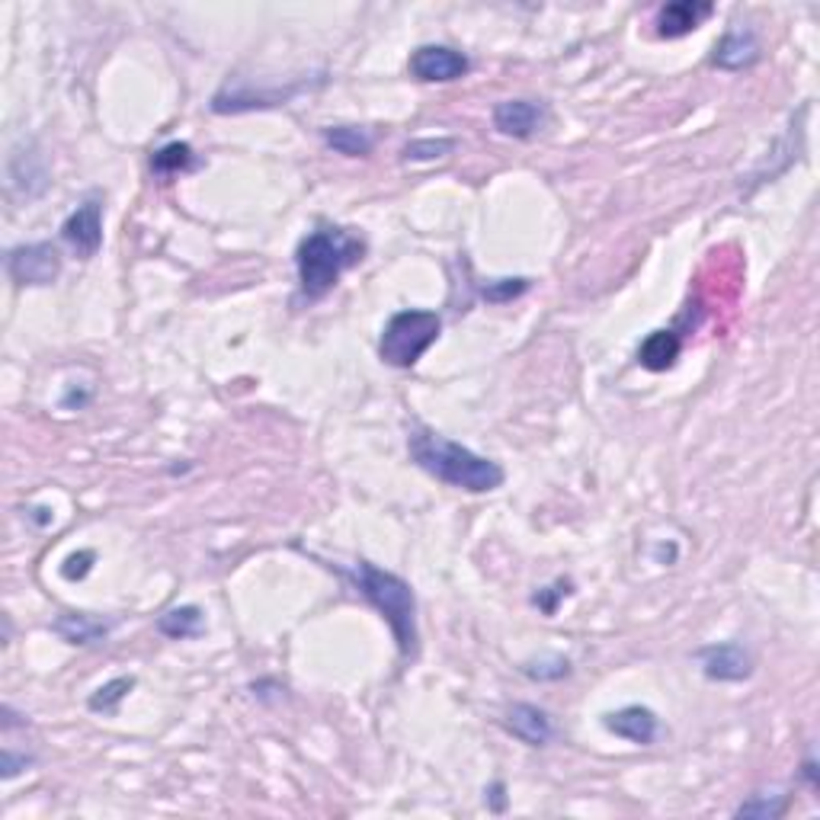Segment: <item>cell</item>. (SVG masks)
I'll return each mask as SVG.
<instances>
[{
	"label": "cell",
	"mask_w": 820,
	"mask_h": 820,
	"mask_svg": "<svg viewBox=\"0 0 820 820\" xmlns=\"http://www.w3.org/2000/svg\"><path fill=\"white\" fill-rule=\"evenodd\" d=\"M408 452L410 462L420 472H426L430 478H436L448 487L468 490V494H490L507 481V472L500 468V462L478 455L475 448L462 446V443L448 440L423 423L410 426Z\"/></svg>",
	"instance_id": "1"
},
{
	"label": "cell",
	"mask_w": 820,
	"mask_h": 820,
	"mask_svg": "<svg viewBox=\"0 0 820 820\" xmlns=\"http://www.w3.org/2000/svg\"><path fill=\"white\" fill-rule=\"evenodd\" d=\"M366 257V241L336 224H321L311 234H304L296 247V269H299V289L304 301L324 299L346 269Z\"/></svg>",
	"instance_id": "2"
},
{
	"label": "cell",
	"mask_w": 820,
	"mask_h": 820,
	"mask_svg": "<svg viewBox=\"0 0 820 820\" xmlns=\"http://www.w3.org/2000/svg\"><path fill=\"white\" fill-rule=\"evenodd\" d=\"M340 577H346L356 594L366 599L369 606H375L381 612V619L391 625L395 644L401 661L410 664L420 654V629H417V594L405 577L375 567L373 561H359L353 570H340Z\"/></svg>",
	"instance_id": "3"
},
{
	"label": "cell",
	"mask_w": 820,
	"mask_h": 820,
	"mask_svg": "<svg viewBox=\"0 0 820 820\" xmlns=\"http://www.w3.org/2000/svg\"><path fill=\"white\" fill-rule=\"evenodd\" d=\"M443 318L430 308H405L388 318L378 336V359L391 369H413L420 356L440 340Z\"/></svg>",
	"instance_id": "4"
},
{
	"label": "cell",
	"mask_w": 820,
	"mask_h": 820,
	"mask_svg": "<svg viewBox=\"0 0 820 820\" xmlns=\"http://www.w3.org/2000/svg\"><path fill=\"white\" fill-rule=\"evenodd\" d=\"M7 276L16 286H52L62 276V251L48 241L7 251Z\"/></svg>",
	"instance_id": "5"
},
{
	"label": "cell",
	"mask_w": 820,
	"mask_h": 820,
	"mask_svg": "<svg viewBox=\"0 0 820 820\" xmlns=\"http://www.w3.org/2000/svg\"><path fill=\"white\" fill-rule=\"evenodd\" d=\"M62 237L80 261L97 257V251L103 247V202H100V196H90L77 206L62 224Z\"/></svg>",
	"instance_id": "6"
},
{
	"label": "cell",
	"mask_w": 820,
	"mask_h": 820,
	"mask_svg": "<svg viewBox=\"0 0 820 820\" xmlns=\"http://www.w3.org/2000/svg\"><path fill=\"white\" fill-rule=\"evenodd\" d=\"M472 71V62L465 52L452 45H420L410 55V75L423 84H448Z\"/></svg>",
	"instance_id": "7"
},
{
	"label": "cell",
	"mask_w": 820,
	"mask_h": 820,
	"mask_svg": "<svg viewBox=\"0 0 820 820\" xmlns=\"http://www.w3.org/2000/svg\"><path fill=\"white\" fill-rule=\"evenodd\" d=\"M696 661L711 683H744L753 673V657L741 641H718L696 651Z\"/></svg>",
	"instance_id": "8"
},
{
	"label": "cell",
	"mask_w": 820,
	"mask_h": 820,
	"mask_svg": "<svg viewBox=\"0 0 820 820\" xmlns=\"http://www.w3.org/2000/svg\"><path fill=\"white\" fill-rule=\"evenodd\" d=\"M763 55V45H760V36L750 30V26H741L734 23L721 42L714 45V55H711V65L721 68V71H746L760 62Z\"/></svg>",
	"instance_id": "9"
},
{
	"label": "cell",
	"mask_w": 820,
	"mask_h": 820,
	"mask_svg": "<svg viewBox=\"0 0 820 820\" xmlns=\"http://www.w3.org/2000/svg\"><path fill=\"white\" fill-rule=\"evenodd\" d=\"M606 731H612L622 741H632L638 746H651L661 738V718L647 706H625L619 711H609L602 718Z\"/></svg>",
	"instance_id": "10"
},
{
	"label": "cell",
	"mask_w": 820,
	"mask_h": 820,
	"mask_svg": "<svg viewBox=\"0 0 820 820\" xmlns=\"http://www.w3.org/2000/svg\"><path fill=\"white\" fill-rule=\"evenodd\" d=\"M714 13V3L709 0H673L657 10V36L661 38H683L696 33L706 20Z\"/></svg>",
	"instance_id": "11"
},
{
	"label": "cell",
	"mask_w": 820,
	"mask_h": 820,
	"mask_svg": "<svg viewBox=\"0 0 820 820\" xmlns=\"http://www.w3.org/2000/svg\"><path fill=\"white\" fill-rule=\"evenodd\" d=\"M545 119L548 112L535 100H503L494 107V129L507 138H532Z\"/></svg>",
	"instance_id": "12"
},
{
	"label": "cell",
	"mask_w": 820,
	"mask_h": 820,
	"mask_svg": "<svg viewBox=\"0 0 820 820\" xmlns=\"http://www.w3.org/2000/svg\"><path fill=\"white\" fill-rule=\"evenodd\" d=\"M304 84L299 87H289V90H273V93H257L251 87H222L215 97H212V112L219 115H231V112H251V110H269V107H286L296 93H299Z\"/></svg>",
	"instance_id": "13"
},
{
	"label": "cell",
	"mask_w": 820,
	"mask_h": 820,
	"mask_svg": "<svg viewBox=\"0 0 820 820\" xmlns=\"http://www.w3.org/2000/svg\"><path fill=\"white\" fill-rule=\"evenodd\" d=\"M507 731L525 746H548L555 741V721L552 714L532 702H517L507 711Z\"/></svg>",
	"instance_id": "14"
},
{
	"label": "cell",
	"mask_w": 820,
	"mask_h": 820,
	"mask_svg": "<svg viewBox=\"0 0 820 820\" xmlns=\"http://www.w3.org/2000/svg\"><path fill=\"white\" fill-rule=\"evenodd\" d=\"M112 629H115V619H100V616H90V612H62L52 622V632L58 634L65 644H75V647L100 644V641L110 638Z\"/></svg>",
	"instance_id": "15"
},
{
	"label": "cell",
	"mask_w": 820,
	"mask_h": 820,
	"mask_svg": "<svg viewBox=\"0 0 820 820\" xmlns=\"http://www.w3.org/2000/svg\"><path fill=\"white\" fill-rule=\"evenodd\" d=\"M7 177H10V189H20L26 199H36L48 187V170L45 160L33 145H23L10 154L7 160Z\"/></svg>",
	"instance_id": "16"
},
{
	"label": "cell",
	"mask_w": 820,
	"mask_h": 820,
	"mask_svg": "<svg viewBox=\"0 0 820 820\" xmlns=\"http://www.w3.org/2000/svg\"><path fill=\"white\" fill-rule=\"evenodd\" d=\"M679 353H683V336L676 331H671V328L667 331H651L644 336V343L638 346V363L647 373H667V369L676 366Z\"/></svg>",
	"instance_id": "17"
},
{
	"label": "cell",
	"mask_w": 820,
	"mask_h": 820,
	"mask_svg": "<svg viewBox=\"0 0 820 820\" xmlns=\"http://www.w3.org/2000/svg\"><path fill=\"white\" fill-rule=\"evenodd\" d=\"M157 632L174 641L202 638L206 634V612L199 606H174L164 616H157Z\"/></svg>",
	"instance_id": "18"
},
{
	"label": "cell",
	"mask_w": 820,
	"mask_h": 820,
	"mask_svg": "<svg viewBox=\"0 0 820 820\" xmlns=\"http://www.w3.org/2000/svg\"><path fill=\"white\" fill-rule=\"evenodd\" d=\"M324 142L343 157H369L375 148V135L363 125H328Z\"/></svg>",
	"instance_id": "19"
},
{
	"label": "cell",
	"mask_w": 820,
	"mask_h": 820,
	"mask_svg": "<svg viewBox=\"0 0 820 820\" xmlns=\"http://www.w3.org/2000/svg\"><path fill=\"white\" fill-rule=\"evenodd\" d=\"M196 167H199L196 151L187 142H167L164 148L151 154V170L157 177H177V174H187V170H196Z\"/></svg>",
	"instance_id": "20"
},
{
	"label": "cell",
	"mask_w": 820,
	"mask_h": 820,
	"mask_svg": "<svg viewBox=\"0 0 820 820\" xmlns=\"http://www.w3.org/2000/svg\"><path fill=\"white\" fill-rule=\"evenodd\" d=\"M135 689V676H115L110 683H103L90 699H87V709L97 711V714H115L122 699Z\"/></svg>",
	"instance_id": "21"
},
{
	"label": "cell",
	"mask_w": 820,
	"mask_h": 820,
	"mask_svg": "<svg viewBox=\"0 0 820 820\" xmlns=\"http://www.w3.org/2000/svg\"><path fill=\"white\" fill-rule=\"evenodd\" d=\"M529 286H532V279H525V276H507V279H487L478 286V292L487 304H507V301L525 296Z\"/></svg>",
	"instance_id": "22"
},
{
	"label": "cell",
	"mask_w": 820,
	"mask_h": 820,
	"mask_svg": "<svg viewBox=\"0 0 820 820\" xmlns=\"http://www.w3.org/2000/svg\"><path fill=\"white\" fill-rule=\"evenodd\" d=\"M522 673L535 683H558L564 676H570V661L564 654H542L522 664Z\"/></svg>",
	"instance_id": "23"
},
{
	"label": "cell",
	"mask_w": 820,
	"mask_h": 820,
	"mask_svg": "<svg viewBox=\"0 0 820 820\" xmlns=\"http://www.w3.org/2000/svg\"><path fill=\"white\" fill-rule=\"evenodd\" d=\"M785 798L779 795H753L750 801H744L734 815L738 818H756V820H776L785 815Z\"/></svg>",
	"instance_id": "24"
},
{
	"label": "cell",
	"mask_w": 820,
	"mask_h": 820,
	"mask_svg": "<svg viewBox=\"0 0 820 820\" xmlns=\"http://www.w3.org/2000/svg\"><path fill=\"white\" fill-rule=\"evenodd\" d=\"M455 138H413L408 148H405V157L408 160H436V157H446L455 151Z\"/></svg>",
	"instance_id": "25"
},
{
	"label": "cell",
	"mask_w": 820,
	"mask_h": 820,
	"mask_svg": "<svg viewBox=\"0 0 820 820\" xmlns=\"http://www.w3.org/2000/svg\"><path fill=\"white\" fill-rule=\"evenodd\" d=\"M570 594H574V590H570V580H555L552 587H542V590L532 597V606H539V612H545V616H555L561 599H567Z\"/></svg>",
	"instance_id": "26"
},
{
	"label": "cell",
	"mask_w": 820,
	"mask_h": 820,
	"mask_svg": "<svg viewBox=\"0 0 820 820\" xmlns=\"http://www.w3.org/2000/svg\"><path fill=\"white\" fill-rule=\"evenodd\" d=\"M30 766H36V756H30V753H16L13 746H3V753H0V776L10 783V779H16L23 769H30Z\"/></svg>",
	"instance_id": "27"
},
{
	"label": "cell",
	"mask_w": 820,
	"mask_h": 820,
	"mask_svg": "<svg viewBox=\"0 0 820 820\" xmlns=\"http://www.w3.org/2000/svg\"><path fill=\"white\" fill-rule=\"evenodd\" d=\"M93 561H97L93 552H77V555H71V558L62 564V577L65 580H84L93 570Z\"/></svg>",
	"instance_id": "28"
},
{
	"label": "cell",
	"mask_w": 820,
	"mask_h": 820,
	"mask_svg": "<svg viewBox=\"0 0 820 820\" xmlns=\"http://www.w3.org/2000/svg\"><path fill=\"white\" fill-rule=\"evenodd\" d=\"M485 801H487V808H490V811H497V815H500V811H507V785L500 783V779L487 785Z\"/></svg>",
	"instance_id": "29"
},
{
	"label": "cell",
	"mask_w": 820,
	"mask_h": 820,
	"mask_svg": "<svg viewBox=\"0 0 820 820\" xmlns=\"http://www.w3.org/2000/svg\"><path fill=\"white\" fill-rule=\"evenodd\" d=\"M90 405V388H71L65 398H62V408L65 410H80Z\"/></svg>",
	"instance_id": "30"
},
{
	"label": "cell",
	"mask_w": 820,
	"mask_h": 820,
	"mask_svg": "<svg viewBox=\"0 0 820 820\" xmlns=\"http://www.w3.org/2000/svg\"><path fill=\"white\" fill-rule=\"evenodd\" d=\"M23 724H26V718H23V714H16L10 706H3V731H10V728H23Z\"/></svg>",
	"instance_id": "31"
},
{
	"label": "cell",
	"mask_w": 820,
	"mask_h": 820,
	"mask_svg": "<svg viewBox=\"0 0 820 820\" xmlns=\"http://www.w3.org/2000/svg\"><path fill=\"white\" fill-rule=\"evenodd\" d=\"M801 776L811 783V788H818V763H815V760H805V763H801Z\"/></svg>",
	"instance_id": "32"
},
{
	"label": "cell",
	"mask_w": 820,
	"mask_h": 820,
	"mask_svg": "<svg viewBox=\"0 0 820 820\" xmlns=\"http://www.w3.org/2000/svg\"><path fill=\"white\" fill-rule=\"evenodd\" d=\"M33 513H36V517H33V520H36L38 525H45V522L52 520V513H48V510H45V507H38V510H33Z\"/></svg>",
	"instance_id": "33"
}]
</instances>
